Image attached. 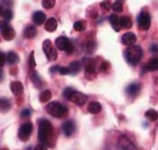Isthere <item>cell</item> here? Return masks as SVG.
Returning a JSON list of instances; mask_svg holds the SVG:
<instances>
[{
    "label": "cell",
    "mask_w": 158,
    "mask_h": 150,
    "mask_svg": "<svg viewBox=\"0 0 158 150\" xmlns=\"http://www.w3.org/2000/svg\"><path fill=\"white\" fill-rule=\"evenodd\" d=\"M119 23H120V26L123 29H130L133 25L132 20L127 17V16H122L119 18Z\"/></svg>",
    "instance_id": "22"
},
{
    "label": "cell",
    "mask_w": 158,
    "mask_h": 150,
    "mask_svg": "<svg viewBox=\"0 0 158 150\" xmlns=\"http://www.w3.org/2000/svg\"><path fill=\"white\" fill-rule=\"evenodd\" d=\"M1 150H9L8 148H2Z\"/></svg>",
    "instance_id": "44"
},
{
    "label": "cell",
    "mask_w": 158,
    "mask_h": 150,
    "mask_svg": "<svg viewBox=\"0 0 158 150\" xmlns=\"http://www.w3.org/2000/svg\"><path fill=\"white\" fill-rule=\"evenodd\" d=\"M33 123L32 122H26L21 126V127L18 130V138L21 141L26 142L29 140L31 137L32 131H33Z\"/></svg>",
    "instance_id": "6"
},
{
    "label": "cell",
    "mask_w": 158,
    "mask_h": 150,
    "mask_svg": "<svg viewBox=\"0 0 158 150\" xmlns=\"http://www.w3.org/2000/svg\"><path fill=\"white\" fill-rule=\"evenodd\" d=\"M51 98H52V91L50 90H46L41 93L39 100L43 103H45V102H48L49 100H51Z\"/></svg>",
    "instance_id": "24"
},
{
    "label": "cell",
    "mask_w": 158,
    "mask_h": 150,
    "mask_svg": "<svg viewBox=\"0 0 158 150\" xmlns=\"http://www.w3.org/2000/svg\"><path fill=\"white\" fill-rule=\"evenodd\" d=\"M111 8L115 12H122L123 11V5H122V3H120V2H115L112 5V7Z\"/></svg>",
    "instance_id": "34"
},
{
    "label": "cell",
    "mask_w": 158,
    "mask_h": 150,
    "mask_svg": "<svg viewBox=\"0 0 158 150\" xmlns=\"http://www.w3.org/2000/svg\"><path fill=\"white\" fill-rule=\"evenodd\" d=\"M0 60H1V61H0V66L3 67L5 63L6 62V54H5L4 52H1V53H0Z\"/></svg>",
    "instance_id": "38"
},
{
    "label": "cell",
    "mask_w": 158,
    "mask_h": 150,
    "mask_svg": "<svg viewBox=\"0 0 158 150\" xmlns=\"http://www.w3.org/2000/svg\"><path fill=\"white\" fill-rule=\"evenodd\" d=\"M125 57L129 64L135 65L143 57V50L138 45H130L125 50Z\"/></svg>",
    "instance_id": "2"
},
{
    "label": "cell",
    "mask_w": 158,
    "mask_h": 150,
    "mask_svg": "<svg viewBox=\"0 0 158 150\" xmlns=\"http://www.w3.org/2000/svg\"><path fill=\"white\" fill-rule=\"evenodd\" d=\"M45 110L49 115L54 118H61L67 114L68 108L58 101H52L46 106Z\"/></svg>",
    "instance_id": "4"
},
{
    "label": "cell",
    "mask_w": 158,
    "mask_h": 150,
    "mask_svg": "<svg viewBox=\"0 0 158 150\" xmlns=\"http://www.w3.org/2000/svg\"><path fill=\"white\" fill-rule=\"evenodd\" d=\"M73 28L75 31H78V32H82L84 31L86 28V22L83 20H80V21H77L74 23L73 25Z\"/></svg>",
    "instance_id": "30"
},
{
    "label": "cell",
    "mask_w": 158,
    "mask_h": 150,
    "mask_svg": "<svg viewBox=\"0 0 158 150\" xmlns=\"http://www.w3.org/2000/svg\"><path fill=\"white\" fill-rule=\"evenodd\" d=\"M110 24H111V25H112V27L114 28V30H115L116 32H119V31H120L121 26H120V23H119V19H118V17L117 15L112 14V15H110Z\"/></svg>",
    "instance_id": "20"
},
{
    "label": "cell",
    "mask_w": 158,
    "mask_h": 150,
    "mask_svg": "<svg viewBox=\"0 0 158 150\" xmlns=\"http://www.w3.org/2000/svg\"><path fill=\"white\" fill-rule=\"evenodd\" d=\"M56 3V0H43L42 1V5L44 8L46 9H51L54 6Z\"/></svg>",
    "instance_id": "32"
},
{
    "label": "cell",
    "mask_w": 158,
    "mask_h": 150,
    "mask_svg": "<svg viewBox=\"0 0 158 150\" xmlns=\"http://www.w3.org/2000/svg\"><path fill=\"white\" fill-rule=\"evenodd\" d=\"M0 106H1L2 112H6L11 108V104H10L9 100L6 99H3V98L1 99V101H0Z\"/></svg>",
    "instance_id": "29"
},
{
    "label": "cell",
    "mask_w": 158,
    "mask_h": 150,
    "mask_svg": "<svg viewBox=\"0 0 158 150\" xmlns=\"http://www.w3.org/2000/svg\"><path fill=\"white\" fill-rule=\"evenodd\" d=\"M28 65L30 70H34L36 66V63H35V52L32 51L30 55H29V62H28Z\"/></svg>",
    "instance_id": "31"
},
{
    "label": "cell",
    "mask_w": 158,
    "mask_h": 150,
    "mask_svg": "<svg viewBox=\"0 0 158 150\" xmlns=\"http://www.w3.org/2000/svg\"><path fill=\"white\" fill-rule=\"evenodd\" d=\"M88 111L91 114H98L102 110V107H101V104L98 101H91L89 105H88V108H87Z\"/></svg>",
    "instance_id": "17"
},
{
    "label": "cell",
    "mask_w": 158,
    "mask_h": 150,
    "mask_svg": "<svg viewBox=\"0 0 158 150\" xmlns=\"http://www.w3.org/2000/svg\"><path fill=\"white\" fill-rule=\"evenodd\" d=\"M38 140L41 144L46 147L52 148L54 147L55 138L53 127L45 119H41L38 120Z\"/></svg>",
    "instance_id": "1"
},
{
    "label": "cell",
    "mask_w": 158,
    "mask_h": 150,
    "mask_svg": "<svg viewBox=\"0 0 158 150\" xmlns=\"http://www.w3.org/2000/svg\"><path fill=\"white\" fill-rule=\"evenodd\" d=\"M118 1H122V0H118Z\"/></svg>",
    "instance_id": "45"
},
{
    "label": "cell",
    "mask_w": 158,
    "mask_h": 150,
    "mask_svg": "<svg viewBox=\"0 0 158 150\" xmlns=\"http://www.w3.org/2000/svg\"><path fill=\"white\" fill-rule=\"evenodd\" d=\"M146 118H147L149 120L151 121H156L158 119V112L155 110H148L146 113H145Z\"/></svg>",
    "instance_id": "28"
},
{
    "label": "cell",
    "mask_w": 158,
    "mask_h": 150,
    "mask_svg": "<svg viewBox=\"0 0 158 150\" xmlns=\"http://www.w3.org/2000/svg\"><path fill=\"white\" fill-rule=\"evenodd\" d=\"M1 16L4 18V20L6 22H8L10 21L13 18V13L10 9H4V8H1Z\"/></svg>",
    "instance_id": "27"
},
{
    "label": "cell",
    "mask_w": 158,
    "mask_h": 150,
    "mask_svg": "<svg viewBox=\"0 0 158 150\" xmlns=\"http://www.w3.org/2000/svg\"><path fill=\"white\" fill-rule=\"evenodd\" d=\"M109 68H110V63H107V62H103L99 66V70L103 73L107 72L109 70Z\"/></svg>",
    "instance_id": "36"
},
{
    "label": "cell",
    "mask_w": 158,
    "mask_h": 150,
    "mask_svg": "<svg viewBox=\"0 0 158 150\" xmlns=\"http://www.w3.org/2000/svg\"><path fill=\"white\" fill-rule=\"evenodd\" d=\"M146 70L148 72H155L158 70V58H152L149 60L148 63L146 65Z\"/></svg>",
    "instance_id": "21"
},
{
    "label": "cell",
    "mask_w": 158,
    "mask_h": 150,
    "mask_svg": "<svg viewBox=\"0 0 158 150\" xmlns=\"http://www.w3.org/2000/svg\"><path fill=\"white\" fill-rule=\"evenodd\" d=\"M62 131H63V134L66 136V137H71L73 136V133L75 132L76 130V125L75 123L73 122V120H67L65 121L63 124H62Z\"/></svg>",
    "instance_id": "10"
},
{
    "label": "cell",
    "mask_w": 158,
    "mask_h": 150,
    "mask_svg": "<svg viewBox=\"0 0 158 150\" xmlns=\"http://www.w3.org/2000/svg\"><path fill=\"white\" fill-rule=\"evenodd\" d=\"M123 44L127 45V46H130V45H134V44L136 42V36L133 33L127 32L126 34L123 35L121 38Z\"/></svg>",
    "instance_id": "12"
},
{
    "label": "cell",
    "mask_w": 158,
    "mask_h": 150,
    "mask_svg": "<svg viewBox=\"0 0 158 150\" xmlns=\"http://www.w3.org/2000/svg\"><path fill=\"white\" fill-rule=\"evenodd\" d=\"M137 24L140 29L148 30L151 25V17L149 13L146 11H142L137 16Z\"/></svg>",
    "instance_id": "7"
},
{
    "label": "cell",
    "mask_w": 158,
    "mask_h": 150,
    "mask_svg": "<svg viewBox=\"0 0 158 150\" xmlns=\"http://www.w3.org/2000/svg\"><path fill=\"white\" fill-rule=\"evenodd\" d=\"M30 79H31V81H32V82L34 83V85L35 86L36 88H41L43 86V82H42V80H41V78H40V76L39 74L37 73V72L35 71H34V70H32L31 72H30Z\"/></svg>",
    "instance_id": "18"
},
{
    "label": "cell",
    "mask_w": 158,
    "mask_h": 150,
    "mask_svg": "<svg viewBox=\"0 0 158 150\" xmlns=\"http://www.w3.org/2000/svg\"><path fill=\"white\" fill-rule=\"evenodd\" d=\"M63 96L66 100L72 101L78 106H83L88 99L85 94L80 91H76L71 87L66 88L63 90Z\"/></svg>",
    "instance_id": "3"
},
{
    "label": "cell",
    "mask_w": 158,
    "mask_h": 150,
    "mask_svg": "<svg viewBox=\"0 0 158 150\" xmlns=\"http://www.w3.org/2000/svg\"><path fill=\"white\" fill-rule=\"evenodd\" d=\"M150 52L152 53H158V44H152L150 47Z\"/></svg>",
    "instance_id": "40"
},
{
    "label": "cell",
    "mask_w": 158,
    "mask_h": 150,
    "mask_svg": "<svg viewBox=\"0 0 158 150\" xmlns=\"http://www.w3.org/2000/svg\"><path fill=\"white\" fill-rule=\"evenodd\" d=\"M68 68L70 70V73L71 74H76L81 70V63H79V62H73V63H70Z\"/></svg>",
    "instance_id": "26"
},
{
    "label": "cell",
    "mask_w": 158,
    "mask_h": 150,
    "mask_svg": "<svg viewBox=\"0 0 158 150\" xmlns=\"http://www.w3.org/2000/svg\"><path fill=\"white\" fill-rule=\"evenodd\" d=\"M31 116V110L28 109H24V110L21 112V117L22 118H28Z\"/></svg>",
    "instance_id": "39"
},
{
    "label": "cell",
    "mask_w": 158,
    "mask_h": 150,
    "mask_svg": "<svg viewBox=\"0 0 158 150\" xmlns=\"http://www.w3.org/2000/svg\"><path fill=\"white\" fill-rule=\"evenodd\" d=\"M1 34L4 39L6 41H11L15 37V32L14 28L11 27L6 21L1 23Z\"/></svg>",
    "instance_id": "9"
},
{
    "label": "cell",
    "mask_w": 158,
    "mask_h": 150,
    "mask_svg": "<svg viewBox=\"0 0 158 150\" xmlns=\"http://www.w3.org/2000/svg\"><path fill=\"white\" fill-rule=\"evenodd\" d=\"M13 6L12 0H1V8L4 9H10V7Z\"/></svg>",
    "instance_id": "33"
},
{
    "label": "cell",
    "mask_w": 158,
    "mask_h": 150,
    "mask_svg": "<svg viewBox=\"0 0 158 150\" xmlns=\"http://www.w3.org/2000/svg\"><path fill=\"white\" fill-rule=\"evenodd\" d=\"M118 146L121 150H136L135 144L126 135H121L118 140Z\"/></svg>",
    "instance_id": "8"
},
{
    "label": "cell",
    "mask_w": 158,
    "mask_h": 150,
    "mask_svg": "<svg viewBox=\"0 0 158 150\" xmlns=\"http://www.w3.org/2000/svg\"><path fill=\"white\" fill-rule=\"evenodd\" d=\"M10 89H11V91L15 95H20L24 91V86H23L22 82H20L18 81H12L11 84H10Z\"/></svg>",
    "instance_id": "13"
},
{
    "label": "cell",
    "mask_w": 158,
    "mask_h": 150,
    "mask_svg": "<svg viewBox=\"0 0 158 150\" xmlns=\"http://www.w3.org/2000/svg\"><path fill=\"white\" fill-rule=\"evenodd\" d=\"M23 35H24V37L26 39H32L36 36L37 29L34 25H29L24 28Z\"/></svg>",
    "instance_id": "16"
},
{
    "label": "cell",
    "mask_w": 158,
    "mask_h": 150,
    "mask_svg": "<svg viewBox=\"0 0 158 150\" xmlns=\"http://www.w3.org/2000/svg\"><path fill=\"white\" fill-rule=\"evenodd\" d=\"M58 72H59V73H60V74L61 75H66L70 73V70H69V68H68V67H60Z\"/></svg>",
    "instance_id": "37"
},
{
    "label": "cell",
    "mask_w": 158,
    "mask_h": 150,
    "mask_svg": "<svg viewBox=\"0 0 158 150\" xmlns=\"http://www.w3.org/2000/svg\"><path fill=\"white\" fill-rule=\"evenodd\" d=\"M140 90H141V85H140L139 83L135 82V83L129 84V85L127 87V89H126V92H127L128 95H130V96H135V95L138 94V92L140 91Z\"/></svg>",
    "instance_id": "14"
},
{
    "label": "cell",
    "mask_w": 158,
    "mask_h": 150,
    "mask_svg": "<svg viewBox=\"0 0 158 150\" xmlns=\"http://www.w3.org/2000/svg\"><path fill=\"white\" fill-rule=\"evenodd\" d=\"M59 66H52V68H51V70H50V72L51 73H54V72H57V71H59Z\"/></svg>",
    "instance_id": "43"
},
{
    "label": "cell",
    "mask_w": 158,
    "mask_h": 150,
    "mask_svg": "<svg viewBox=\"0 0 158 150\" xmlns=\"http://www.w3.org/2000/svg\"><path fill=\"white\" fill-rule=\"evenodd\" d=\"M100 6H101L104 10H110V8L112 7L110 0H104V1L100 4Z\"/></svg>",
    "instance_id": "35"
},
{
    "label": "cell",
    "mask_w": 158,
    "mask_h": 150,
    "mask_svg": "<svg viewBox=\"0 0 158 150\" xmlns=\"http://www.w3.org/2000/svg\"><path fill=\"white\" fill-rule=\"evenodd\" d=\"M85 73L87 75L95 74V65L92 63V61H89L85 64Z\"/></svg>",
    "instance_id": "25"
},
{
    "label": "cell",
    "mask_w": 158,
    "mask_h": 150,
    "mask_svg": "<svg viewBox=\"0 0 158 150\" xmlns=\"http://www.w3.org/2000/svg\"><path fill=\"white\" fill-rule=\"evenodd\" d=\"M73 51H74V46L73 45V44L71 43V44L69 45V47L66 49L65 52H66V53H67V54H69V55H70V54H73Z\"/></svg>",
    "instance_id": "41"
},
{
    "label": "cell",
    "mask_w": 158,
    "mask_h": 150,
    "mask_svg": "<svg viewBox=\"0 0 158 150\" xmlns=\"http://www.w3.org/2000/svg\"><path fill=\"white\" fill-rule=\"evenodd\" d=\"M43 50L48 61H55L58 57V52L55 46L50 40H45L43 44Z\"/></svg>",
    "instance_id": "5"
},
{
    "label": "cell",
    "mask_w": 158,
    "mask_h": 150,
    "mask_svg": "<svg viewBox=\"0 0 158 150\" xmlns=\"http://www.w3.org/2000/svg\"><path fill=\"white\" fill-rule=\"evenodd\" d=\"M19 61V56L17 55L16 52H9L6 54V63L8 64H15L16 63H18Z\"/></svg>",
    "instance_id": "23"
},
{
    "label": "cell",
    "mask_w": 158,
    "mask_h": 150,
    "mask_svg": "<svg viewBox=\"0 0 158 150\" xmlns=\"http://www.w3.org/2000/svg\"><path fill=\"white\" fill-rule=\"evenodd\" d=\"M57 25H58V23H57L56 19L53 17H51L46 21V23L44 25V28L48 32H54L57 29Z\"/></svg>",
    "instance_id": "19"
},
{
    "label": "cell",
    "mask_w": 158,
    "mask_h": 150,
    "mask_svg": "<svg viewBox=\"0 0 158 150\" xmlns=\"http://www.w3.org/2000/svg\"><path fill=\"white\" fill-rule=\"evenodd\" d=\"M70 44H71V41L66 36H59L55 40V46L60 51H66Z\"/></svg>",
    "instance_id": "11"
},
{
    "label": "cell",
    "mask_w": 158,
    "mask_h": 150,
    "mask_svg": "<svg viewBox=\"0 0 158 150\" xmlns=\"http://www.w3.org/2000/svg\"><path fill=\"white\" fill-rule=\"evenodd\" d=\"M35 150H47V148H46V146H44L43 144H39L35 148Z\"/></svg>",
    "instance_id": "42"
},
{
    "label": "cell",
    "mask_w": 158,
    "mask_h": 150,
    "mask_svg": "<svg viewBox=\"0 0 158 150\" xmlns=\"http://www.w3.org/2000/svg\"><path fill=\"white\" fill-rule=\"evenodd\" d=\"M46 19V15L42 11H37L33 15V22L37 25H41Z\"/></svg>",
    "instance_id": "15"
}]
</instances>
